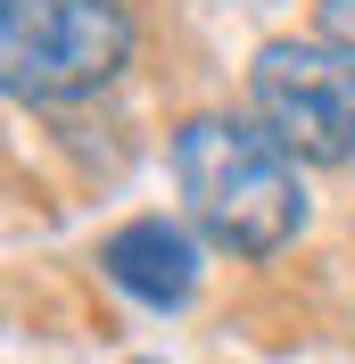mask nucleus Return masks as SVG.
Returning <instances> with one entry per match:
<instances>
[{
  "label": "nucleus",
  "mask_w": 355,
  "mask_h": 364,
  "mask_svg": "<svg viewBox=\"0 0 355 364\" xmlns=\"http://www.w3.org/2000/svg\"><path fill=\"white\" fill-rule=\"evenodd\" d=\"M314 25H322V42H331V50H347V58H355V0H322Z\"/></svg>",
  "instance_id": "39448f33"
},
{
  "label": "nucleus",
  "mask_w": 355,
  "mask_h": 364,
  "mask_svg": "<svg viewBox=\"0 0 355 364\" xmlns=\"http://www.w3.org/2000/svg\"><path fill=\"white\" fill-rule=\"evenodd\" d=\"M133 50L124 0H0V83L17 100H83Z\"/></svg>",
  "instance_id": "f03ea898"
},
{
  "label": "nucleus",
  "mask_w": 355,
  "mask_h": 364,
  "mask_svg": "<svg viewBox=\"0 0 355 364\" xmlns=\"http://www.w3.org/2000/svg\"><path fill=\"white\" fill-rule=\"evenodd\" d=\"M248 91H256L265 133L281 141L289 158H306V166H347L355 158V67L339 50L265 42Z\"/></svg>",
  "instance_id": "7ed1b4c3"
},
{
  "label": "nucleus",
  "mask_w": 355,
  "mask_h": 364,
  "mask_svg": "<svg viewBox=\"0 0 355 364\" xmlns=\"http://www.w3.org/2000/svg\"><path fill=\"white\" fill-rule=\"evenodd\" d=\"M174 174L182 199L215 232L223 249L240 257H273L289 232L306 224V191H297V158H289L273 133L256 124H231V116H199L174 133Z\"/></svg>",
  "instance_id": "f257e3e1"
},
{
  "label": "nucleus",
  "mask_w": 355,
  "mask_h": 364,
  "mask_svg": "<svg viewBox=\"0 0 355 364\" xmlns=\"http://www.w3.org/2000/svg\"><path fill=\"white\" fill-rule=\"evenodd\" d=\"M116 290H133L141 306H182L190 282H199V257H190V232L165 224V215H133V224L108 232V249H99Z\"/></svg>",
  "instance_id": "20e7f679"
}]
</instances>
